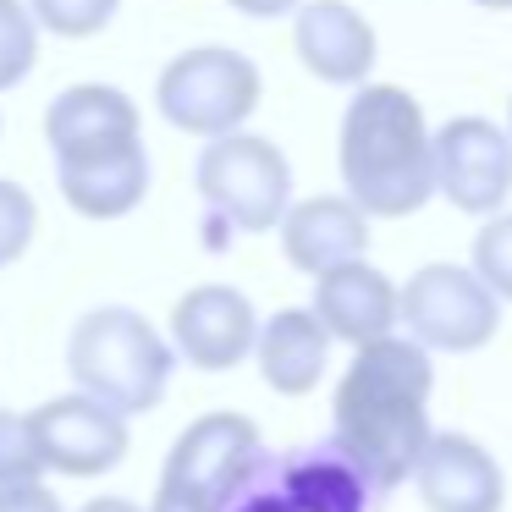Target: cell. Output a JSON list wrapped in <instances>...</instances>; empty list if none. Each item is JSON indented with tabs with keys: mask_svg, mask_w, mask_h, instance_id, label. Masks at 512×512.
Here are the masks:
<instances>
[{
	"mask_svg": "<svg viewBox=\"0 0 512 512\" xmlns=\"http://www.w3.org/2000/svg\"><path fill=\"white\" fill-rule=\"evenodd\" d=\"M259 336V314L248 303V292L226 287V281H204V287L182 292L177 309H171V342L188 358L193 369H237L254 353Z\"/></svg>",
	"mask_w": 512,
	"mask_h": 512,
	"instance_id": "obj_11",
	"label": "cell"
},
{
	"mask_svg": "<svg viewBox=\"0 0 512 512\" xmlns=\"http://www.w3.org/2000/svg\"><path fill=\"white\" fill-rule=\"evenodd\" d=\"M408 479L419 485L430 512H501V501H507L501 463L474 435H457V430H435Z\"/></svg>",
	"mask_w": 512,
	"mask_h": 512,
	"instance_id": "obj_12",
	"label": "cell"
},
{
	"mask_svg": "<svg viewBox=\"0 0 512 512\" xmlns=\"http://www.w3.org/2000/svg\"><path fill=\"white\" fill-rule=\"evenodd\" d=\"M149 512H210V507H199V501H188L182 490L160 485V490H155V507H149Z\"/></svg>",
	"mask_w": 512,
	"mask_h": 512,
	"instance_id": "obj_26",
	"label": "cell"
},
{
	"mask_svg": "<svg viewBox=\"0 0 512 512\" xmlns=\"http://www.w3.org/2000/svg\"><path fill=\"white\" fill-rule=\"evenodd\" d=\"M468 254H474L468 270H474L501 303H512V215H490L474 232V248H468Z\"/></svg>",
	"mask_w": 512,
	"mask_h": 512,
	"instance_id": "obj_21",
	"label": "cell"
},
{
	"mask_svg": "<svg viewBox=\"0 0 512 512\" xmlns=\"http://www.w3.org/2000/svg\"><path fill=\"white\" fill-rule=\"evenodd\" d=\"M0 512H61L56 490L28 479V485H0Z\"/></svg>",
	"mask_w": 512,
	"mask_h": 512,
	"instance_id": "obj_24",
	"label": "cell"
},
{
	"mask_svg": "<svg viewBox=\"0 0 512 512\" xmlns=\"http://www.w3.org/2000/svg\"><path fill=\"white\" fill-rule=\"evenodd\" d=\"M259 457H265V441H259L254 419H243V413H204V419H193L177 435L160 485H171L188 501H199V507L221 512L232 501V490L259 468Z\"/></svg>",
	"mask_w": 512,
	"mask_h": 512,
	"instance_id": "obj_7",
	"label": "cell"
},
{
	"mask_svg": "<svg viewBox=\"0 0 512 512\" xmlns=\"http://www.w3.org/2000/svg\"><path fill=\"white\" fill-rule=\"evenodd\" d=\"M281 479H287L298 512H375L380 490L369 474L342 452L336 441H314L281 457Z\"/></svg>",
	"mask_w": 512,
	"mask_h": 512,
	"instance_id": "obj_17",
	"label": "cell"
},
{
	"mask_svg": "<svg viewBox=\"0 0 512 512\" xmlns=\"http://www.w3.org/2000/svg\"><path fill=\"white\" fill-rule=\"evenodd\" d=\"M430 391L435 364L413 336H380L364 342L336 380L331 397V441L369 474V485L386 496L413 474L424 441L435 435L430 424Z\"/></svg>",
	"mask_w": 512,
	"mask_h": 512,
	"instance_id": "obj_1",
	"label": "cell"
},
{
	"mask_svg": "<svg viewBox=\"0 0 512 512\" xmlns=\"http://www.w3.org/2000/svg\"><path fill=\"white\" fill-rule=\"evenodd\" d=\"M292 45H298L303 67L320 83H336V89H358L380 50L369 17L347 0H303L292 12Z\"/></svg>",
	"mask_w": 512,
	"mask_h": 512,
	"instance_id": "obj_13",
	"label": "cell"
},
{
	"mask_svg": "<svg viewBox=\"0 0 512 512\" xmlns=\"http://www.w3.org/2000/svg\"><path fill=\"white\" fill-rule=\"evenodd\" d=\"M39 474H45V463H39V452H34L28 419L0 408V485H28V479H39Z\"/></svg>",
	"mask_w": 512,
	"mask_h": 512,
	"instance_id": "obj_23",
	"label": "cell"
},
{
	"mask_svg": "<svg viewBox=\"0 0 512 512\" xmlns=\"http://www.w3.org/2000/svg\"><path fill=\"white\" fill-rule=\"evenodd\" d=\"M149 182H155V166H149L144 133L56 149V188L83 221H122V215H133L149 199Z\"/></svg>",
	"mask_w": 512,
	"mask_h": 512,
	"instance_id": "obj_10",
	"label": "cell"
},
{
	"mask_svg": "<svg viewBox=\"0 0 512 512\" xmlns=\"http://www.w3.org/2000/svg\"><path fill=\"white\" fill-rule=\"evenodd\" d=\"M83 512H144V507H133L127 496H100V501H89Z\"/></svg>",
	"mask_w": 512,
	"mask_h": 512,
	"instance_id": "obj_27",
	"label": "cell"
},
{
	"mask_svg": "<svg viewBox=\"0 0 512 512\" xmlns=\"http://www.w3.org/2000/svg\"><path fill=\"white\" fill-rule=\"evenodd\" d=\"M276 226H281V254L303 276H325V270L369 254V215L347 193H314V199L287 204V215Z\"/></svg>",
	"mask_w": 512,
	"mask_h": 512,
	"instance_id": "obj_14",
	"label": "cell"
},
{
	"mask_svg": "<svg viewBox=\"0 0 512 512\" xmlns=\"http://www.w3.org/2000/svg\"><path fill=\"white\" fill-rule=\"evenodd\" d=\"M435 193L463 215H496L512 193V138L507 127L485 116H452L441 133H430Z\"/></svg>",
	"mask_w": 512,
	"mask_h": 512,
	"instance_id": "obj_9",
	"label": "cell"
},
{
	"mask_svg": "<svg viewBox=\"0 0 512 512\" xmlns=\"http://www.w3.org/2000/svg\"><path fill=\"white\" fill-rule=\"evenodd\" d=\"M39 61V23L23 0H0V94L34 72Z\"/></svg>",
	"mask_w": 512,
	"mask_h": 512,
	"instance_id": "obj_19",
	"label": "cell"
},
{
	"mask_svg": "<svg viewBox=\"0 0 512 512\" xmlns=\"http://www.w3.org/2000/svg\"><path fill=\"white\" fill-rule=\"evenodd\" d=\"M342 188L364 215L402 221L435 199V160H430V122L419 100L397 83H358L342 116L336 144Z\"/></svg>",
	"mask_w": 512,
	"mask_h": 512,
	"instance_id": "obj_2",
	"label": "cell"
},
{
	"mask_svg": "<svg viewBox=\"0 0 512 512\" xmlns=\"http://www.w3.org/2000/svg\"><path fill=\"white\" fill-rule=\"evenodd\" d=\"M254 358L270 391L281 397H309L331 364V336L314 320V309H276L254 336Z\"/></svg>",
	"mask_w": 512,
	"mask_h": 512,
	"instance_id": "obj_16",
	"label": "cell"
},
{
	"mask_svg": "<svg viewBox=\"0 0 512 512\" xmlns=\"http://www.w3.org/2000/svg\"><path fill=\"white\" fill-rule=\"evenodd\" d=\"M116 6L122 0H28V12H34V23L45 28V34L56 39H94L111 28Z\"/></svg>",
	"mask_w": 512,
	"mask_h": 512,
	"instance_id": "obj_20",
	"label": "cell"
},
{
	"mask_svg": "<svg viewBox=\"0 0 512 512\" xmlns=\"http://www.w3.org/2000/svg\"><path fill=\"white\" fill-rule=\"evenodd\" d=\"M479 12H512V0H474Z\"/></svg>",
	"mask_w": 512,
	"mask_h": 512,
	"instance_id": "obj_28",
	"label": "cell"
},
{
	"mask_svg": "<svg viewBox=\"0 0 512 512\" xmlns=\"http://www.w3.org/2000/svg\"><path fill=\"white\" fill-rule=\"evenodd\" d=\"M298 6L303 0H232V12H243V17H287Z\"/></svg>",
	"mask_w": 512,
	"mask_h": 512,
	"instance_id": "obj_25",
	"label": "cell"
},
{
	"mask_svg": "<svg viewBox=\"0 0 512 512\" xmlns=\"http://www.w3.org/2000/svg\"><path fill=\"white\" fill-rule=\"evenodd\" d=\"M397 325L424 353H479L501 331V298L468 265H424L397 287Z\"/></svg>",
	"mask_w": 512,
	"mask_h": 512,
	"instance_id": "obj_6",
	"label": "cell"
},
{
	"mask_svg": "<svg viewBox=\"0 0 512 512\" xmlns=\"http://www.w3.org/2000/svg\"><path fill=\"white\" fill-rule=\"evenodd\" d=\"M138 127H144L138 105L122 89H111V83H72L45 111L50 155L56 149H78V144H100V138H133Z\"/></svg>",
	"mask_w": 512,
	"mask_h": 512,
	"instance_id": "obj_18",
	"label": "cell"
},
{
	"mask_svg": "<svg viewBox=\"0 0 512 512\" xmlns=\"http://www.w3.org/2000/svg\"><path fill=\"white\" fill-rule=\"evenodd\" d=\"M28 419V435H34V452L50 474L67 479H94L111 474L127 457V419L105 402H94L89 391H67V397L39 402Z\"/></svg>",
	"mask_w": 512,
	"mask_h": 512,
	"instance_id": "obj_8",
	"label": "cell"
},
{
	"mask_svg": "<svg viewBox=\"0 0 512 512\" xmlns=\"http://www.w3.org/2000/svg\"><path fill=\"white\" fill-rule=\"evenodd\" d=\"M259 94H265V78H259V67L243 50L199 45V50H182V56H171L160 67L155 111L177 133L221 138V133H237L259 111Z\"/></svg>",
	"mask_w": 512,
	"mask_h": 512,
	"instance_id": "obj_5",
	"label": "cell"
},
{
	"mask_svg": "<svg viewBox=\"0 0 512 512\" xmlns=\"http://www.w3.org/2000/svg\"><path fill=\"white\" fill-rule=\"evenodd\" d=\"M171 364H177V347L127 303L89 309L67 336L72 386L89 391L105 408H116L122 419L160 408V397L171 386Z\"/></svg>",
	"mask_w": 512,
	"mask_h": 512,
	"instance_id": "obj_3",
	"label": "cell"
},
{
	"mask_svg": "<svg viewBox=\"0 0 512 512\" xmlns=\"http://www.w3.org/2000/svg\"><path fill=\"white\" fill-rule=\"evenodd\" d=\"M507 138H512V100H507Z\"/></svg>",
	"mask_w": 512,
	"mask_h": 512,
	"instance_id": "obj_29",
	"label": "cell"
},
{
	"mask_svg": "<svg viewBox=\"0 0 512 512\" xmlns=\"http://www.w3.org/2000/svg\"><path fill=\"white\" fill-rule=\"evenodd\" d=\"M193 188L232 232H276L292 204V166L270 138L237 127V133L204 138L193 160Z\"/></svg>",
	"mask_w": 512,
	"mask_h": 512,
	"instance_id": "obj_4",
	"label": "cell"
},
{
	"mask_svg": "<svg viewBox=\"0 0 512 512\" xmlns=\"http://www.w3.org/2000/svg\"><path fill=\"white\" fill-rule=\"evenodd\" d=\"M314 320L325 325L331 342H380L397 331V287L369 259H347V265L314 276Z\"/></svg>",
	"mask_w": 512,
	"mask_h": 512,
	"instance_id": "obj_15",
	"label": "cell"
},
{
	"mask_svg": "<svg viewBox=\"0 0 512 512\" xmlns=\"http://www.w3.org/2000/svg\"><path fill=\"white\" fill-rule=\"evenodd\" d=\"M34 232H39V204H34V193L0 177V270L17 265V259L28 254Z\"/></svg>",
	"mask_w": 512,
	"mask_h": 512,
	"instance_id": "obj_22",
	"label": "cell"
}]
</instances>
